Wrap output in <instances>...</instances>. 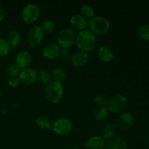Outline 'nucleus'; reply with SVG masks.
Returning <instances> with one entry per match:
<instances>
[{"label":"nucleus","instance_id":"f257e3e1","mask_svg":"<svg viewBox=\"0 0 149 149\" xmlns=\"http://www.w3.org/2000/svg\"><path fill=\"white\" fill-rule=\"evenodd\" d=\"M75 42L79 49L84 52H88L95 47L97 40L95 35L93 32L84 29L80 31L77 35H76Z\"/></svg>","mask_w":149,"mask_h":149},{"label":"nucleus","instance_id":"f03ea898","mask_svg":"<svg viewBox=\"0 0 149 149\" xmlns=\"http://www.w3.org/2000/svg\"><path fill=\"white\" fill-rule=\"evenodd\" d=\"M45 95L47 99L52 103H58L63 95V87L61 83L51 81L45 87Z\"/></svg>","mask_w":149,"mask_h":149},{"label":"nucleus","instance_id":"7ed1b4c3","mask_svg":"<svg viewBox=\"0 0 149 149\" xmlns=\"http://www.w3.org/2000/svg\"><path fill=\"white\" fill-rule=\"evenodd\" d=\"M90 31L95 34H104L110 29V22L104 17L96 16L90 19L88 23Z\"/></svg>","mask_w":149,"mask_h":149},{"label":"nucleus","instance_id":"20e7f679","mask_svg":"<svg viewBox=\"0 0 149 149\" xmlns=\"http://www.w3.org/2000/svg\"><path fill=\"white\" fill-rule=\"evenodd\" d=\"M76 40L75 32L70 29H63L60 31L57 36L58 46L62 49H68L74 44Z\"/></svg>","mask_w":149,"mask_h":149},{"label":"nucleus","instance_id":"39448f33","mask_svg":"<svg viewBox=\"0 0 149 149\" xmlns=\"http://www.w3.org/2000/svg\"><path fill=\"white\" fill-rule=\"evenodd\" d=\"M52 129L57 135L65 136L71 133L73 130V124L67 118H61L55 121L52 125Z\"/></svg>","mask_w":149,"mask_h":149},{"label":"nucleus","instance_id":"423d86ee","mask_svg":"<svg viewBox=\"0 0 149 149\" xmlns=\"http://www.w3.org/2000/svg\"><path fill=\"white\" fill-rule=\"evenodd\" d=\"M21 15L22 19L25 23H31L37 20L40 15V10L36 4L29 3L24 6Z\"/></svg>","mask_w":149,"mask_h":149},{"label":"nucleus","instance_id":"0eeeda50","mask_svg":"<svg viewBox=\"0 0 149 149\" xmlns=\"http://www.w3.org/2000/svg\"><path fill=\"white\" fill-rule=\"evenodd\" d=\"M127 101L126 97L122 95H115L108 101V108L113 113H121L126 108Z\"/></svg>","mask_w":149,"mask_h":149},{"label":"nucleus","instance_id":"6e6552de","mask_svg":"<svg viewBox=\"0 0 149 149\" xmlns=\"http://www.w3.org/2000/svg\"><path fill=\"white\" fill-rule=\"evenodd\" d=\"M44 34H45V31L42 29V27L38 26H33L29 29L28 32V43L30 46L35 47L42 42L44 38Z\"/></svg>","mask_w":149,"mask_h":149},{"label":"nucleus","instance_id":"1a4fd4ad","mask_svg":"<svg viewBox=\"0 0 149 149\" xmlns=\"http://www.w3.org/2000/svg\"><path fill=\"white\" fill-rule=\"evenodd\" d=\"M20 81L25 84H32L37 81V72L33 68L27 67L20 70L18 75Z\"/></svg>","mask_w":149,"mask_h":149},{"label":"nucleus","instance_id":"9d476101","mask_svg":"<svg viewBox=\"0 0 149 149\" xmlns=\"http://www.w3.org/2000/svg\"><path fill=\"white\" fill-rule=\"evenodd\" d=\"M15 64L19 68H27L32 61V56L29 52L26 50H21L15 56Z\"/></svg>","mask_w":149,"mask_h":149},{"label":"nucleus","instance_id":"9b49d317","mask_svg":"<svg viewBox=\"0 0 149 149\" xmlns=\"http://www.w3.org/2000/svg\"><path fill=\"white\" fill-rule=\"evenodd\" d=\"M134 122L133 115L130 112H123L118 119V125L119 128L126 130L131 127Z\"/></svg>","mask_w":149,"mask_h":149},{"label":"nucleus","instance_id":"f8f14e48","mask_svg":"<svg viewBox=\"0 0 149 149\" xmlns=\"http://www.w3.org/2000/svg\"><path fill=\"white\" fill-rule=\"evenodd\" d=\"M88 55L86 52L84 51H77L74 52L71 57V63L74 65V66L81 67L85 65L88 61Z\"/></svg>","mask_w":149,"mask_h":149},{"label":"nucleus","instance_id":"ddd939ff","mask_svg":"<svg viewBox=\"0 0 149 149\" xmlns=\"http://www.w3.org/2000/svg\"><path fill=\"white\" fill-rule=\"evenodd\" d=\"M60 47L55 43H50L47 45L43 49V55L48 60H54L59 55Z\"/></svg>","mask_w":149,"mask_h":149},{"label":"nucleus","instance_id":"4468645a","mask_svg":"<svg viewBox=\"0 0 149 149\" xmlns=\"http://www.w3.org/2000/svg\"><path fill=\"white\" fill-rule=\"evenodd\" d=\"M104 149H127V143L120 137H114L105 144Z\"/></svg>","mask_w":149,"mask_h":149},{"label":"nucleus","instance_id":"2eb2a0df","mask_svg":"<svg viewBox=\"0 0 149 149\" xmlns=\"http://www.w3.org/2000/svg\"><path fill=\"white\" fill-rule=\"evenodd\" d=\"M104 140L98 135L90 137L85 142L86 149H104Z\"/></svg>","mask_w":149,"mask_h":149},{"label":"nucleus","instance_id":"dca6fc26","mask_svg":"<svg viewBox=\"0 0 149 149\" xmlns=\"http://www.w3.org/2000/svg\"><path fill=\"white\" fill-rule=\"evenodd\" d=\"M97 57L103 62L108 63L113 59V52L109 47L101 46L97 51Z\"/></svg>","mask_w":149,"mask_h":149},{"label":"nucleus","instance_id":"f3484780","mask_svg":"<svg viewBox=\"0 0 149 149\" xmlns=\"http://www.w3.org/2000/svg\"><path fill=\"white\" fill-rule=\"evenodd\" d=\"M70 22L73 27L80 31L84 30L87 26V20L79 14H76L71 16Z\"/></svg>","mask_w":149,"mask_h":149},{"label":"nucleus","instance_id":"a211bd4d","mask_svg":"<svg viewBox=\"0 0 149 149\" xmlns=\"http://www.w3.org/2000/svg\"><path fill=\"white\" fill-rule=\"evenodd\" d=\"M116 132H117L116 125L113 123H110L106 125V127L103 128L102 135H103V138L109 141V140L114 138L116 134Z\"/></svg>","mask_w":149,"mask_h":149},{"label":"nucleus","instance_id":"6ab92c4d","mask_svg":"<svg viewBox=\"0 0 149 149\" xmlns=\"http://www.w3.org/2000/svg\"><path fill=\"white\" fill-rule=\"evenodd\" d=\"M52 77L55 79V81L62 83L66 79V72L65 69L61 67H55L52 69Z\"/></svg>","mask_w":149,"mask_h":149},{"label":"nucleus","instance_id":"aec40b11","mask_svg":"<svg viewBox=\"0 0 149 149\" xmlns=\"http://www.w3.org/2000/svg\"><path fill=\"white\" fill-rule=\"evenodd\" d=\"M36 125L39 129L43 130H50L52 128V125L51 122L47 116H40L36 118Z\"/></svg>","mask_w":149,"mask_h":149},{"label":"nucleus","instance_id":"412c9836","mask_svg":"<svg viewBox=\"0 0 149 149\" xmlns=\"http://www.w3.org/2000/svg\"><path fill=\"white\" fill-rule=\"evenodd\" d=\"M7 42L11 47H16L19 45L20 42V35L17 31H11L9 33L7 37Z\"/></svg>","mask_w":149,"mask_h":149},{"label":"nucleus","instance_id":"4be33fe9","mask_svg":"<svg viewBox=\"0 0 149 149\" xmlns=\"http://www.w3.org/2000/svg\"><path fill=\"white\" fill-rule=\"evenodd\" d=\"M37 76H38V78L37 79L39 80V82L41 83L42 84H47L49 81H51V79H52V75L49 74V72H47V71L45 70L42 69H39L37 72Z\"/></svg>","mask_w":149,"mask_h":149},{"label":"nucleus","instance_id":"5701e85b","mask_svg":"<svg viewBox=\"0 0 149 149\" xmlns=\"http://www.w3.org/2000/svg\"><path fill=\"white\" fill-rule=\"evenodd\" d=\"M109 114V111L104 106H99L98 108L94 111L93 113V116L95 119L97 121H103L107 117Z\"/></svg>","mask_w":149,"mask_h":149},{"label":"nucleus","instance_id":"b1692460","mask_svg":"<svg viewBox=\"0 0 149 149\" xmlns=\"http://www.w3.org/2000/svg\"><path fill=\"white\" fill-rule=\"evenodd\" d=\"M81 15L87 20V19L93 18L94 17V10L89 5H83L81 8Z\"/></svg>","mask_w":149,"mask_h":149},{"label":"nucleus","instance_id":"393cba45","mask_svg":"<svg viewBox=\"0 0 149 149\" xmlns=\"http://www.w3.org/2000/svg\"><path fill=\"white\" fill-rule=\"evenodd\" d=\"M138 34L141 39L146 41L149 40V24L141 26L138 29Z\"/></svg>","mask_w":149,"mask_h":149},{"label":"nucleus","instance_id":"a878e982","mask_svg":"<svg viewBox=\"0 0 149 149\" xmlns=\"http://www.w3.org/2000/svg\"><path fill=\"white\" fill-rule=\"evenodd\" d=\"M20 72V68L15 64H10L6 68V73L9 77H17Z\"/></svg>","mask_w":149,"mask_h":149},{"label":"nucleus","instance_id":"bb28decb","mask_svg":"<svg viewBox=\"0 0 149 149\" xmlns=\"http://www.w3.org/2000/svg\"><path fill=\"white\" fill-rule=\"evenodd\" d=\"M10 46L8 42L4 39L0 38V56H5L10 52Z\"/></svg>","mask_w":149,"mask_h":149},{"label":"nucleus","instance_id":"cd10ccee","mask_svg":"<svg viewBox=\"0 0 149 149\" xmlns=\"http://www.w3.org/2000/svg\"><path fill=\"white\" fill-rule=\"evenodd\" d=\"M55 24L52 20H46L42 23V29H43V31L45 32H52V31L55 29Z\"/></svg>","mask_w":149,"mask_h":149},{"label":"nucleus","instance_id":"c85d7f7f","mask_svg":"<svg viewBox=\"0 0 149 149\" xmlns=\"http://www.w3.org/2000/svg\"><path fill=\"white\" fill-rule=\"evenodd\" d=\"M58 56L60 57V59L63 62H67L71 59V53L68 49H62L60 51V53Z\"/></svg>","mask_w":149,"mask_h":149},{"label":"nucleus","instance_id":"c756f323","mask_svg":"<svg viewBox=\"0 0 149 149\" xmlns=\"http://www.w3.org/2000/svg\"><path fill=\"white\" fill-rule=\"evenodd\" d=\"M107 97L103 95H98L95 97V102L99 106H104L105 105L108 104Z\"/></svg>","mask_w":149,"mask_h":149},{"label":"nucleus","instance_id":"7c9ffc66","mask_svg":"<svg viewBox=\"0 0 149 149\" xmlns=\"http://www.w3.org/2000/svg\"><path fill=\"white\" fill-rule=\"evenodd\" d=\"M20 79L17 77H10L7 80V84L11 87H16L20 84Z\"/></svg>","mask_w":149,"mask_h":149},{"label":"nucleus","instance_id":"2f4dec72","mask_svg":"<svg viewBox=\"0 0 149 149\" xmlns=\"http://www.w3.org/2000/svg\"><path fill=\"white\" fill-rule=\"evenodd\" d=\"M4 17V10L3 9L0 7V22H1L3 20Z\"/></svg>","mask_w":149,"mask_h":149},{"label":"nucleus","instance_id":"473e14b6","mask_svg":"<svg viewBox=\"0 0 149 149\" xmlns=\"http://www.w3.org/2000/svg\"><path fill=\"white\" fill-rule=\"evenodd\" d=\"M71 149H80L79 148H77V147H76V148H71Z\"/></svg>","mask_w":149,"mask_h":149},{"label":"nucleus","instance_id":"72a5a7b5","mask_svg":"<svg viewBox=\"0 0 149 149\" xmlns=\"http://www.w3.org/2000/svg\"><path fill=\"white\" fill-rule=\"evenodd\" d=\"M1 90H0V97H1Z\"/></svg>","mask_w":149,"mask_h":149},{"label":"nucleus","instance_id":"f704fd0d","mask_svg":"<svg viewBox=\"0 0 149 149\" xmlns=\"http://www.w3.org/2000/svg\"><path fill=\"white\" fill-rule=\"evenodd\" d=\"M0 33H1V28H0Z\"/></svg>","mask_w":149,"mask_h":149},{"label":"nucleus","instance_id":"c9c22d12","mask_svg":"<svg viewBox=\"0 0 149 149\" xmlns=\"http://www.w3.org/2000/svg\"><path fill=\"white\" fill-rule=\"evenodd\" d=\"M148 128H149V120H148Z\"/></svg>","mask_w":149,"mask_h":149}]
</instances>
